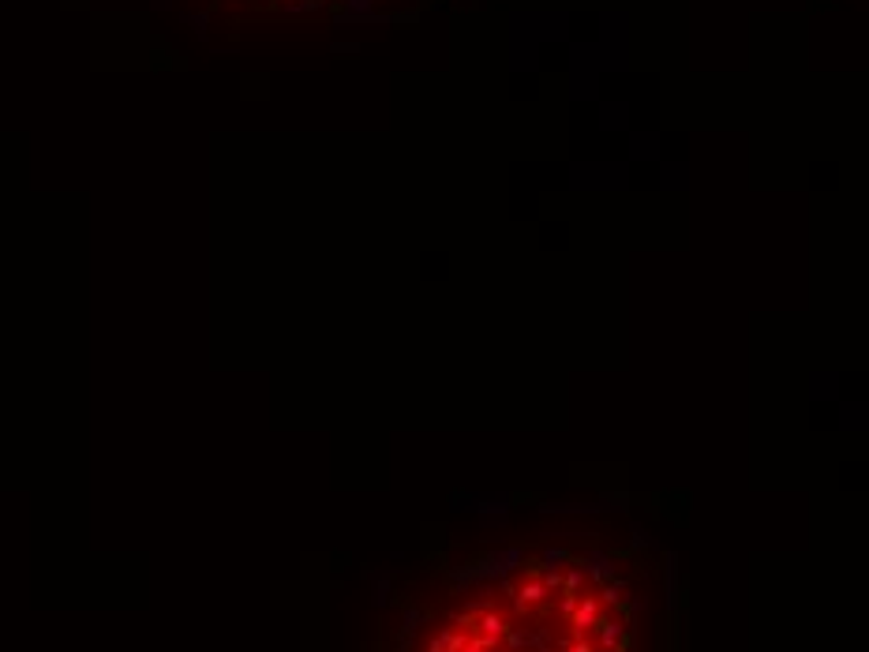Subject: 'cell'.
<instances>
[{
  "mask_svg": "<svg viewBox=\"0 0 869 652\" xmlns=\"http://www.w3.org/2000/svg\"><path fill=\"white\" fill-rule=\"evenodd\" d=\"M637 638L630 570L596 548L547 543L465 570L405 652H637Z\"/></svg>",
  "mask_w": 869,
  "mask_h": 652,
  "instance_id": "obj_1",
  "label": "cell"
}]
</instances>
